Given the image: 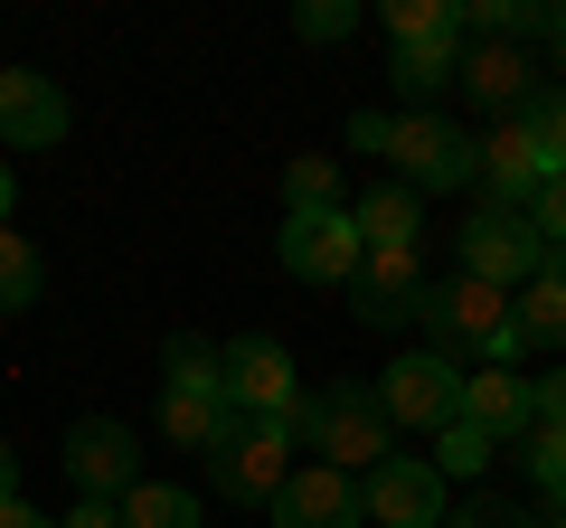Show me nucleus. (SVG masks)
<instances>
[{"label": "nucleus", "mask_w": 566, "mask_h": 528, "mask_svg": "<svg viewBox=\"0 0 566 528\" xmlns=\"http://www.w3.org/2000/svg\"><path fill=\"white\" fill-rule=\"evenodd\" d=\"M444 528H538V519L510 500H463V509H444Z\"/></svg>", "instance_id": "30"}, {"label": "nucleus", "mask_w": 566, "mask_h": 528, "mask_svg": "<svg viewBox=\"0 0 566 528\" xmlns=\"http://www.w3.org/2000/svg\"><path fill=\"white\" fill-rule=\"evenodd\" d=\"M538 528H566V500H557V509H547V519H538Z\"/></svg>", "instance_id": "40"}, {"label": "nucleus", "mask_w": 566, "mask_h": 528, "mask_svg": "<svg viewBox=\"0 0 566 528\" xmlns=\"http://www.w3.org/2000/svg\"><path fill=\"white\" fill-rule=\"evenodd\" d=\"M538 180H547V161H538V142L520 133V114H510L501 133L482 142V189H491V208H528Z\"/></svg>", "instance_id": "16"}, {"label": "nucleus", "mask_w": 566, "mask_h": 528, "mask_svg": "<svg viewBox=\"0 0 566 528\" xmlns=\"http://www.w3.org/2000/svg\"><path fill=\"white\" fill-rule=\"evenodd\" d=\"M227 425H237V406H227L218 387H161V434L180 453H218Z\"/></svg>", "instance_id": "17"}, {"label": "nucleus", "mask_w": 566, "mask_h": 528, "mask_svg": "<svg viewBox=\"0 0 566 528\" xmlns=\"http://www.w3.org/2000/svg\"><path fill=\"white\" fill-rule=\"evenodd\" d=\"M114 509H123V528H199V490H180V482H133Z\"/></svg>", "instance_id": "20"}, {"label": "nucleus", "mask_w": 566, "mask_h": 528, "mask_svg": "<svg viewBox=\"0 0 566 528\" xmlns=\"http://www.w3.org/2000/svg\"><path fill=\"white\" fill-rule=\"evenodd\" d=\"M349 293H359L349 311H359L368 330L416 321V311H424V255H416V245H368V255H359V284H349Z\"/></svg>", "instance_id": "10"}, {"label": "nucleus", "mask_w": 566, "mask_h": 528, "mask_svg": "<svg viewBox=\"0 0 566 528\" xmlns=\"http://www.w3.org/2000/svg\"><path fill=\"white\" fill-rule=\"evenodd\" d=\"M0 142H10V151L66 142V95H57V76H39V66H0Z\"/></svg>", "instance_id": "12"}, {"label": "nucleus", "mask_w": 566, "mask_h": 528, "mask_svg": "<svg viewBox=\"0 0 566 528\" xmlns=\"http://www.w3.org/2000/svg\"><path fill=\"white\" fill-rule=\"evenodd\" d=\"M293 444H303V425H227V444L208 453V490L237 509H274V490L293 482Z\"/></svg>", "instance_id": "4"}, {"label": "nucleus", "mask_w": 566, "mask_h": 528, "mask_svg": "<svg viewBox=\"0 0 566 528\" xmlns=\"http://www.w3.org/2000/svg\"><path fill=\"white\" fill-rule=\"evenodd\" d=\"M453 85H463L472 104H491V114H520L528 95H538V66L520 57V47H463V66H453Z\"/></svg>", "instance_id": "15"}, {"label": "nucleus", "mask_w": 566, "mask_h": 528, "mask_svg": "<svg viewBox=\"0 0 566 528\" xmlns=\"http://www.w3.org/2000/svg\"><path fill=\"white\" fill-rule=\"evenodd\" d=\"M0 528H57L48 509H29V500H0Z\"/></svg>", "instance_id": "35"}, {"label": "nucleus", "mask_w": 566, "mask_h": 528, "mask_svg": "<svg viewBox=\"0 0 566 528\" xmlns=\"http://www.w3.org/2000/svg\"><path fill=\"white\" fill-rule=\"evenodd\" d=\"M528 226H538L547 245H566V180H538V199H528Z\"/></svg>", "instance_id": "31"}, {"label": "nucleus", "mask_w": 566, "mask_h": 528, "mask_svg": "<svg viewBox=\"0 0 566 528\" xmlns=\"http://www.w3.org/2000/svg\"><path fill=\"white\" fill-rule=\"evenodd\" d=\"M528 482L566 500V425H528Z\"/></svg>", "instance_id": "28"}, {"label": "nucleus", "mask_w": 566, "mask_h": 528, "mask_svg": "<svg viewBox=\"0 0 566 528\" xmlns=\"http://www.w3.org/2000/svg\"><path fill=\"white\" fill-rule=\"evenodd\" d=\"M57 453H66V472H76L85 500H123V490L142 482L133 472V425H114V415H76Z\"/></svg>", "instance_id": "11"}, {"label": "nucleus", "mask_w": 566, "mask_h": 528, "mask_svg": "<svg viewBox=\"0 0 566 528\" xmlns=\"http://www.w3.org/2000/svg\"><path fill=\"white\" fill-rule=\"evenodd\" d=\"M48 293V255L20 236V226H0V311H29Z\"/></svg>", "instance_id": "21"}, {"label": "nucleus", "mask_w": 566, "mask_h": 528, "mask_svg": "<svg viewBox=\"0 0 566 528\" xmlns=\"http://www.w3.org/2000/svg\"><path fill=\"white\" fill-rule=\"evenodd\" d=\"M528 406H538V425H566V368H547V378H528Z\"/></svg>", "instance_id": "32"}, {"label": "nucleus", "mask_w": 566, "mask_h": 528, "mask_svg": "<svg viewBox=\"0 0 566 528\" xmlns=\"http://www.w3.org/2000/svg\"><path fill=\"white\" fill-rule=\"evenodd\" d=\"M387 47H463V0H387Z\"/></svg>", "instance_id": "18"}, {"label": "nucleus", "mask_w": 566, "mask_h": 528, "mask_svg": "<svg viewBox=\"0 0 566 528\" xmlns=\"http://www.w3.org/2000/svg\"><path fill=\"white\" fill-rule=\"evenodd\" d=\"M538 274H547V284H566V245H547V264H538Z\"/></svg>", "instance_id": "38"}, {"label": "nucleus", "mask_w": 566, "mask_h": 528, "mask_svg": "<svg viewBox=\"0 0 566 528\" xmlns=\"http://www.w3.org/2000/svg\"><path fill=\"white\" fill-rule=\"evenodd\" d=\"M520 133H528V142H538L547 180H566V95H557V85H538V95L520 104Z\"/></svg>", "instance_id": "25"}, {"label": "nucleus", "mask_w": 566, "mask_h": 528, "mask_svg": "<svg viewBox=\"0 0 566 528\" xmlns=\"http://www.w3.org/2000/svg\"><path fill=\"white\" fill-rule=\"evenodd\" d=\"M218 397L245 425H303V368H293L283 340H264V330H245V340L218 349Z\"/></svg>", "instance_id": "3"}, {"label": "nucleus", "mask_w": 566, "mask_h": 528, "mask_svg": "<svg viewBox=\"0 0 566 528\" xmlns=\"http://www.w3.org/2000/svg\"><path fill=\"white\" fill-rule=\"evenodd\" d=\"M453 66H463V47H387V85L397 95H434V85H453Z\"/></svg>", "instance_id": "24"}, {"label": "nucleus", "mask_w": 566, "mask_h": 528, "mask_svg": "<svg viewBox=\"0 0 566 528\" xmlns=\"http://www.w3.org/2000/svg\"><path fill=\"white\" fill-rule=\"evenodd\" d=\"M303 444L322 453L331 472H349V482H368V472L397 453V425H387V406H378V387H322L303 406Z\"/></svg>", "instance_id": "2"}, {"label": "nucleus", "mask_w": 566, "mask_h": 528, "mask_svg": "<svg viewBox=\"0 0 566 528\" xmlns=\"http://www.w3.org/2000/svg\"><path fill=\"white\" fill-rule=\"evenodd\" d=\"M491 453H501V444H491L482 425H463V415H453V425L434 434V472H444V482H472V472H482Z\"/></svg>", "instance_id": "26"}, {"label": "nucleus", "mask_w": 566, "mask_h": 528, "mask_svg": "<svg viewBox=\"0 0 566 528\" xmlns=\"http://www.w3.org/2000/svg\"><path fill=\"white\" fill-rule=\"evenodd\" d=\"M293 29H303L312 47H331V39H349V29H359V0H303V10H293Z\"/></svg>", "instance_id": "29"}, {"label": "nucleus", "mask_w": 566, "mask_h": 528, "mask_svg": "<svg viewBox=\"0 0 566 528\" xmlns=\"http://www.w3.org/2000/svg\"><path fill=\"white\" fill-rule=\"evenodd\" d=\"M274 528H368V500H359V482H349V472L303 463L293 482L274 490Z\"/></svg>", "instance_id": "13"}, {"label": "nucleus", "mask_w": 566, "mask_h": 528, "mask_svg": "<svg viewBox=\"0 0 566 528\" xmlns=\"http://www.w3.org/2000/svg\"><path fill=\"white\" fill-rule=\"evenodd\" d=\"M547 39H557V57H566V10H547Z\"/></svg>", "instance_id": "39"}, {"label": "nucleus", "mask_w": 566, "mask_h": 528, "mask_svg": "<svg viewBox=\"0 0 566 528\" xmlns=\"http://www.w3.org/2000/svg\"><path fill=\"white\" fill-rule=\"evenodd\" d=\"M510 311H520V340L528 349H566V284H547V274H538V284L510 293Z\"/></svg>", "instance_id": "23"}, {"label": "nucleus", "mask_w": 566, "mask_h": 528, "mask_svg": "<svg viewBox=\"0 0 566 528\" xmlns=\"http://www.w3.org/2000/svg\"><path fill=\"white\" fill-rule=\"evenodd\" d=\"M283 274L293 284H359V218L349 208H322V218H283Z\"/></svg>", "instance_id": "9"}, {"label": "nucleus", "mask_w": 566, "mask_h": 528, "mask_svg": "<svg viewBox=\"0 0 566 528\" xmlns=\"http://www.w3.org/2000/svg\"><path fill=\"white\" fill-rule=\"evenodd\" d=\"M57 528H123V509H114V500H76Z\"/></svg>", "instance_id": "34"}, {"label": "nucleus", "mask_w": 566, "mask_h": 528, "mask_svg": "<svg viewBox=\"0 0 566 528\" xmlns=\"http://www.w3.org/2000/svg\"><path fill=\"white\" fill-rule=\"evenodd\" d=\"M387 161H397V189H472L482 180V142H472L463 123L444 114H397V142H387Z\"/></svg>", "instance_id": "5"}, {"label": "nucleus", "mask_w": 566, "mask_h": 528, "mask_svg": "<svg viewBox=\"0 0 566 528\" xmlns=\"http://www.w3.org/2000/svg\"><path fill=\"white\" fill-rule=\"evenodd\" d=\"M0 500H20V463L10 453H0Z\"/></svg>", "instance_id": "36"}, {"label": "nucleus", "mask_w": 566, "mask_h": 528, "mask_svg": "<svg viewBox=\"0 0 566 528\" xmlns=\"http://www.w3.org/2000/svg\"><path fill=\"white\" fill-rule=\"evenodd\" d=\"M322 208H349V199H340V161L303 151V161L283 170V218H322Z\"/></svg>", "instance_id": "22"}, {"label": "nucleus", "mask_w": 566, "mask_h": 528, "mask_svg": "<svg viewBox=\"0 0 566 528\" xmlns=\"http://www.w3.org/2000/svg\"><path fill=\"white\" fill-rule=\"evenodd\" d=\"M161 387H218V349L199 330H170L161 340Z\"/></svg>", "instance_id": "27"}, {"label": "nucleus", "mask_w": 566, "mask_h": 528, "mask_svg": "<svg viewBox=\"0 0 566 528\" xmlns=\"http://www.w3.org/2000/svg\"><path fill=\"white\" fill-rule=\"evenodd\" d=\"M538 264H547V236L528 226V208H482V218H463V274L491 293H520L538 284Z\"/></svg>", "instance_id": "6"}, {"label": "nucleus", "mask_w": 566, "mask_h": 528, "mask_svg": "<svg viewBox=\"0 0 566 528\" xmlns=\"http://www.w3.org/2000/svg\"><path fill=\"white\" fill-rule=\"evenodd\" d=\"M359 500H368V528H444L453 482L424 463V453H387V463L359 482Z\"/></svg>", "instance_id": "8"}, {"label": "nucleus", "mask_w": 566, "mask_h": 528, "mask_svg": "<svg viewBox=\"0 0 566 528\" xmlns=\"http://www.w3.org/2000/svg\"><path fill=\"white\" fill-rule=\"evenodd\" d=\"M10 208H20V180H10V170H0V226H10Z\"/></svg>", "instance_id": "37"}, {"label": "nucleus", "mask_w": 566, "mask_h": 528, "mask_svg": "<svg viewBox=\"0 0 566 528\" xmlns=\"http://www.w3.org/2000/svg\"><path fill=\"white\" fill-rule=\"evenodd\" d=\"M463 425H482L491 444H528V425H538L528 378L520 368H463Z\"/></svg>", "instance_id": "14"}, {"label": "nucleus", "mask_w": 566, "mask_h": 528, "mask_svg": "<svg viewBox=\"0 0 566 528\" xmlns=\"http://www.w3.org/2000/svg\"><path fill=\"white\" fill-rule=\"evenodd\" d=\"M397 142V114H349V151H387Z\"/></svg>", "instance_id": "33"}, {"label": "nucleus", "mask_w": 566, "mask_h": 528, "mask_svg": "<svg viewBox=\"0 0 566 528\" xmlns=\"http://www.w3.org/2000/svg\"><path fill=\"white\" fill-rule=\"evenodd\" d=\"M378 406L387 425H416V434H444L463 415V368L434 359V349H406V359L378 368Z\"/></svg>", "instance_id": "7"}, {"label": "nucleus", "mask_w": 566, "mask_h": 528, "mask_svg": "<svg viewBox=\"0 0 566 528\" xmlns=\"http://www.w3.org/2000/svg\"><path fill=\"white\" fill-rule=\"evenodd\" d=\"M424 349L434 359H482V368H520L528 340H520V311H510V293L472 284V274H444V284H424Z\"/></svg>", "instance_id": "1"}, {"label": "nucleus", "mask_w": 566, "mask_h": 528, "mask_svg": "<svg viewBox=\"0 0 566 528\" xmlns=\"http://www.w3.org/2000/svg\"><path fill=\"white\" fill-rule=\"evenodd\" d=\"M349 218H359V245H416V226H424V199L416 189H368L359 208H349Z\"/></svg>", "instance_id": "19"}]
</instances>
